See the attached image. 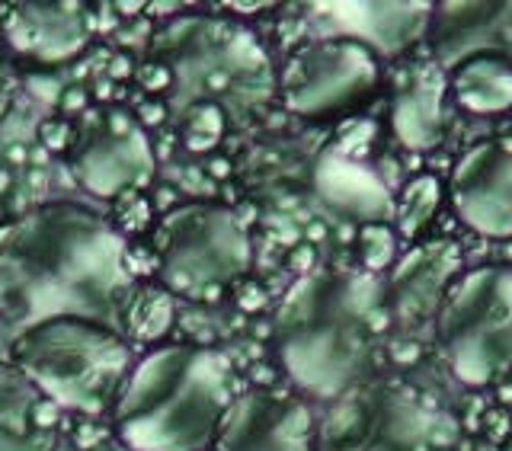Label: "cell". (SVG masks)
Listing matches in <instances>:
<instances>
[{"label": "cell", "instance_id": "cell-2", "mask_svg": "<svg viewBox=\"0 0 512 451\" xmlns=\"http://www.w3.org/2000/svg\"><path fill=\"white\" fill-rule=\"evenodd\" d=\"M388 317L368 272H308L279 304V362L304 394L340 397L362 378Z\"/></svg>", "mask_w": 512, "mask_h": 451}, {"label": "cell", "instance_id": "cell-36", "mask_svg": "<svg viewBox=\"0 0 512 451\" xmlns=\"http://www.w3.org/2000/svg\"><path fill=\"white\" fill-rule=\"evenodd\" d=\"M4 109H7V103H4V100H0V116H4Z\"/></svg>", "mask_w": 512, "mask_h": 451}, {"label": "cell", "instance_id": "cell-14", "mask_svg": "<svg viewBox=\"0 0 512 451\" xmlns=\"http://www.w3.org/2000/svg\"><path fill=\"white\" fill-rule=\"evenodd\" d=\"M436 55L455 68L471 55H503L512 45V4H442L432 10Z\"/></svg>", "mask_w": 512, "mask_h": 451}, {"label": "cell", "instance_id": "cell-32", "mask_svg": "<svg viewBox=\"0 0 512 451\" xmlns=\"http://www.w3.org/2000/svg\"><path fill=\"white\" fill-rule=\"evenodd\" d=\"M45 183H48V173L42 170V167H36V170H29V189H45Z\"/></svg>", "mask_w": 512, "mask_h": 451}, {"label": "cell", "instance_id": "cell-25", "mask_svg": "<svg viewBox=\"0 0 512 451\" xmlns=\"http://www.w3.org/2000/svg\"><path fill=\"white\" fill-rule=\"evenodd\" d=\"M39 148H45L48 154H71L74 141H77V128L71 125V119L64 116H52L39 125Z\"/></svg>", "mask_w": 512, "mask_h": 451}, {"label": "cell", "instance_id": "cell-18", "mask_svg": "<svg viewBox=\"0 0 512 451\" xmlns=\"http://www.w3.org/2000/svg\"><path fill=\"white\" fill-rule=\"evenodd\" d=\"M452 96L471 116H503L512 109V61L506 55H471L452 68Z\"/></svg>", "mask_w": 512, "mask_h": 451}, {"label": "cell", "instance_id": "cell-26", "mask_svg": "<svg viewBox=\"0 0 512 451\" xmlns=\"http://www.w3.org/2000/svg\"><path fill=\"white\" fill-rule=\"evenodd\" d=\"M135 80H138V87L144 93L154 96V100H160V96H170V90H173V71L167 68L164 61H154V58L138 64V68H135Z\"/></svg>", "mask_w": 512, "mask_h": 451}, {"label": "cell", "instance_id": "cell-30", "mask_svg": "<svg viewBox=\"0 0 512 451\" xmlns=\"http://www.w3.org/2000/svg\"><path fill=\"white\" fill-rule=\"evenodd\" d=\"M205 170H208V176H218V180H224V176H231V160L228 157H212Z\"/></svg>", "mask_w": 512, "mask_h": 451}, {"label": "cell", "instance_id": "cell-21", "mask_svg": "<svg viewBox=\"0 0 512 451\" xmlns=\"http://www.w3.org/2000/svg\"><path fill=\"white\" fill-rule=\"evenodd\" d=\"M439 180L436 176H416L413 183H407V189L400 192L397 199V234L416 240L420 231L432 221L439 208Z\"/></svg>", "mask_w": 512, "mask_h": 451}, {"label": "cell", "instance_id": "cell-24", "mask_svg": "<svg viewBox=\"0 0 512 451\" xmlns=\"http://www.w3.org/2000/svg\"><path fill=\"white\" fill-rule=\"evenodd\" d=\"M359 256L368 272H378L384 266H394L397 260V231H391L384 221H372L359 231Z\"/></svg>", "mask_w": 512, "mask_h": 451}, {"label": "cell", "instance_id": "cell-9", "mask_svg": "<svg viewBox=\"0 0 512 451\" xmlns=\"http://www.w3.org/2000/svg\"><path fill=\"white\" fill-rule=\"evenodd\" d=\"M87 125L77 128V141L68 154L74 180L100 199H116L128 189L151 186L157 154L135 112L125 106H90Z\"/></svg>", "mask_w": 512, "mask_h": 451}, {"label": "cell", "instance_id": "cell-10", "mask_svg": "<svg viewBox=\"0 0 512 451\" xmlns=\"http://www.w3.org/2000/svg\"><path fill=\"white\" fill-rule=\"evenodd\" d=\"M215 451H314L311 410L272 391L240 394L215 432Z\"/></svg>", "mask_w": 512, "mask_h": 451}, {"label": "cell", "instance_id": "cell-29", "mask_svg": "<svg viewBox=\"0 0 512 451\" xmlns=\"http://www.w3.org/2000/svg\"><path fill=\"white\" fill-rule=\"evenodd\" d=\"M135 68H138V64L132 61V55H128V52H119V55L109 58V77L112 80H125L128 74H135Z\"/></svg>", "mask_w": 512, "mask_h": 451}, {"label": "cell", "instance_id": "cell-13", "mask_svg": "<svg viewBox=\"0 0 512 451\" xmlns=\"http://www.w3.org/2000/svg\"><path fill=\"white\" fill-rule=\"evenodd\" d=\"M429 413L404 391H375L352 407L349 432L336 439V451H426Z\"/></svg>", "mask_w": 512, "mask_h": 451}, {"label": "cell", "instance_id": "cell-34", "mask_svg": "<svg viewBox=\"0 0 512 451\" xmlns=\"http://www.w3.org/2000/svg\"><path fill=\"white\" fill-rule=\"evenodd\" d=\"M112 10L122 13V16H138L144 10V4H112Z\"/></svg>", "mask_w": 512, "mask_h": 451}, {"label": "cell", "instance_id": "cell-20", "mask_svg": "<svg viewBox=\"0 0 512 451\" xmlns=\"http://www.w3.org/2000/svg\"><path fill=\"white\" fill-rule=\"evenodd\" d=\"M173 324V298L164 285L154 282H135L122 298L119 308V330L128 340L154 343L167 336Z\"/></svg>", "mask_w": 512, "mask_h": 451}, {"label": "cell", "instance_id": "cell-31", "mask_svg": "<svg viewBox=\"0 0 512 451\" xmlns=\"http://www.w3.org/2000/svg\"><path fill=\"white\" fill-rule=\"evenodd\" d=\"M29 160V151L23 148V144H10L7 148V164H26Z\"/></svg>", "mask_w": 512, "mask_h": 451}, {"label": "cell", "instance_id": "cell-1", "mask_svg": "<svg viewBox=\"0 0 512 451\" xmlns=\"http://www.w3.org/2000/svg\"><path fill=\"white\" fill-rule=\"evenodd\" d=\"M125 237L77 202H45L0 221V314L16 333L55 317L119 327L135 279L122 266Z\"/></svg>", "mask_w": 512, "mask_h": 451}, {"label": "cell", "instance_id": "cell-11", "mask_svg": "<svg viewBox=\"0 0 512 451\" xmlns=\"http://www.w3.org/2000/svg\"><path fill=\"white\" fill-rule=\"evenodd\" d=\"M452 205L468 228L487 237H512V151L484 141L458 160Z\"/></svg>", "mask_w": 512, "mask_h": 451}, {"label": "cell", "instance_id": "cell-12", "mask_svg": "<svg viewBox=\"0 0 512 451\" xmlns=\"http://www.w3.org/2000/svg\"><path fill=\"white\" fill-rule=\"evenodd\" d=\"M96 29V10L74 0L0 7V32L16 55L36 64H61L84 52Z\"/></svg>", "mask_w": 512, "mask_h": 451}, {"label": "cell", "instance_id": "cell-23", "mask_svg": "<svg viewBox=\"0 0 512 451\" xmlns=\"http://www.w3.org/2000/svg\"><path fill=\"white\" fill-rule=\"evenodd\" d=\"M151 221H154V205L144 196V189H128L112 199V228L122 237L148 231Z\"/></svg>", "mask_w": 512, "mask_h": 451}, {"label": "cell", "instance_id": "cell-35", "mask_svg": "<svg viewBox=\"0 0 512 451\" xmlns=\"http://www.w3.org/2000/svg\"><path fill=\"white\" fill-rule=\"evenodd\" d=\"M231 10H240V13H253V10H263V4H231Z\"/></svg>", "mask_w": 512, "mask_h": 451}, {"label": "cell", "instance_id": "cell-4", "mask_svg": "<svg viewBox=\"0 0 512 451\" xmlns=\"http://www.w3.org/2000/svg\"><path fill=\"white\" fill-rule=\"evenodd\" d=\"M13 368L55 407L106 413L132 365L125 336L84 317H55L13 336Z\"/></svg>", "mask_w": 512, "mask_h": 451}, {"label": "cell", "instance_id": "cell-6", "mask_svg": "<svg viewBox=\"0 0 512 451\" xmlns=\"http://www.w3.org/2000/svg\"><path fill=\"white\" fill-rule=\"evenodd\" d=\"M151 250L167 292L218 301L250 269V240L240 218L224 205H176L154 224Z\"/></svg>", "mask_w": 512, "mask_h": 451}, {"label": "cell", "instance_id": "cell-28", "mask_svg": "<svg viewBox=\"0 0 512 451\" xmlns=\"http://www.w3.org/2000/svg\"><path fill=\"white\" fill-rule=\"evenodd\" d=\"M58 109L68 112V116H84V112L90 109V93L87 87H64L61 90V100H58Z\"/></svg>", "mask_w": 512, "mask_h": 451}, {"label": "cell", "instance_id": "cell-22", "mask_svg": "<svg viewBox=\"0 0 512 451\" xmlns=\"http://www.w3.org/2000/svg\"><path fill=\"white\" fill-rule=\"evenodd\" d=\"M224 125H228V116H224L221 106H215V103L186 106L183 109V125H180L186 151L208 154L212 148H218V141L224 138Z\"/></svg>", "mask_w": 512, "mask_h": 451}, {"label": "cell", "instance_id": "cell-19", "mask_svg": "<svg viewBox=\"0 0 512 451\" xmlns=\"http://www.w3.org/2000/svg\"><path fill=\"white\" fill-rule=\"evenodd\" d=\"M394 132L413 151L432 148L442 135V84L420 80L404 90L394 103Z\"/></svg>", "mask_w": 512, "mask_h": 451}, {"label": "cell", "instance_id": "cell-33", "mask_svg": "<svg viewBox=\"0 0 512 451\" xmlns=\"http://www.w3.org/2000/svg\"><path fill=\"white\" fill-rule=\"evenodd\" d=\"M10 189H13V176H10L7 167H0V199L10 196Z\"/></svg>", "mask_w": 512, "mask_h": 451}, {"label": "cell", "instance_id": "cell-15", "mask_svg": "<svg viewBox=\"0 0 512 451\" xmlns=\"http://www.w3.org/2000/svg\"><path fill=\"white\" fill-rule=\"evenodd\" d=\"M458 266V250L448 244H416L394 263L384 304L397 320H420L442 308L448 279Z\"/></svg>", "mask_w": 512, "mask_h": 451}, {"label": "cell", "instance_id": "cell-16", "mask_svg": "<svg viewBox=\"0 0 512 451\" xmlns=\"http://www.w3.org/2000/svg\"><path fill=\"white\" fill-rule=\"evenodd\" d=\"M432 4H324L320 13L340 26V36L356 39L372 52H404L432 23Z\"/></svg>", "mask_w": 512, "mask_h": 451}, {"label": "cell", "instance_id": "cell-8", "mask_svg": "<svg viewBox=\"0 0 512 451\" xmlns=\"http://www.w3.org/2000/svg\"><path fill=\"white\" fill-rule=\"evenodd\" d=\"M375 87V52L346 36H330L298 48L279 80L285 109L301 119L340 116V112L359 106Z\"/></svg>", "mask_w": 512, "mask_h": 451}, {"label": "cell", "instance_id": "cell-17", "mask_svg": "<svg viewBox=\"0 0 512 451\" xmlns=\"http://www.w3.org/2000/svg\"><path fill=\"white\" fill-rule=\"evenodd\" d=\"M314 186L320 192V199L349 218H365L372 224L391 212V192L384 189L378 173L346 154L320 157Z\"/></svg>", "mask_w": 512, "mask_h": 451}, {"label": "cell", "instance_id": "cell-27", "mask_svg": "<svg viewBox=\"0 0 512 451\" xmlns=\"http://www.w3.org/2000/svg\"><path fill=\"white\" fill-rule=\"evenodd\" d=\"M167 112H170L167 100H154V96H151V100H144V103L135 106V119H138L141 128H154V125L167 122Z\"/></svg>", "mask_w": 512, "mask_h": 451}, {"label": "cell", "instance_id": "cell-5", "mask_svg": "<svg viewBox=\"0 0 512 451\" xmlns=\"http://www.w3.org/2000/svg\"><path fill=\"white\" fill-rule=\"evenodd\" d=\"M151 58L173 71L167 106H250L269 96V58L247 29L215 16H176L151 39ZM224 109V106H221Z\"/></svg>", "mask_w": 512, "mask_h": 451}, {"label": "cell", "instance_id": "cell-3", "mask_svg": "<svg viewBox=\"0 0 512 451\" xmlns=\"http://www.w3.org/2000/svg\"><path fill=\"white\" fill-rule=\"evenodd\" d=\"M231 404L228 356L173 343L151 349L128 372L112 423L128 451H202Z\"/></svg>", "mask_w": 512, "mask_h": 451}, {"label": "cell", "instance_id": "cell-7", "mask_svg": "<svg viewBox=\"0 0 512 451\" xmlns=\"http://www.w3.org/2000/svg\"><path fill=\"white\" fill-rule=\"evenodd\" d=\"M442 356L461 384H490L512 368V269L484 266L448 285L436 320Z\"/></svg>", "mask_w": 512, "mask_h": 451}]
</instances>
